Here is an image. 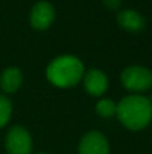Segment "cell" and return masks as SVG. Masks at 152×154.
Returning <instances> with one entry per match:
<instances>
[{
	"instance_id": "3957f363",
	"label": "cell",
	"mask_w": 152,
	"mask_h": 154,
	"mask_svg": "<svg viewBox=\"0 0 152 154\" xmlns=\"http://www.w3.org/2000/svg\"><path fill=\"white\" fill-rule=\"evenodd\" d=\"M121 82L128 91L144 92L152 87V70L145 66H129L121 73Z\"/></svg>"
},
{
	"instance_id": "ba28073f",
	"label": "cell",
	"mask_w": 152,
	"mask_h": 154,
	"mask_svg": "<svg viewBox=\"0 0 152 154\" xmlns=\"http://www.w3.org/2000/svg\"><path fill=\"white\" fill-rule=\"evenodd\" d=\"M117 23L127 31H142L145 26V19L137 11L123 10L117 14Z\"/></svg>"
},
{
	"instance_id": "8992f818",
	"label": "cell",
	"mask_w": 152,
	"mask_h": 154,
	"mask_svg": "<svg viewBox=\"0 0 152 154\" xmlns=\"http://www.w3.org/2000/svg\"><path fill=\"white\" fill-rule=\"evenodd\" d=\"M80 154H109V143L98 131H89L82 137L78 146Z\"/></svg>"
},
{
	"instance_id": "5b68a950",
	"label": "cell",
	"mask_w": 152,
	"mask_h": 154,
	"mask_svg": "<svg viewBox=\"0 0 152 154\" xmlns=\"http://www.w3.org/2000/svg\"><path fill=\"white\" fill-rule=\"evenodd\" d=\"M55 10L48 2H38L30 12V23L37 30H46L53 23Z\"/></svg>"
},
{
	"instance_id": "8fae6325",
	"label": "cell",
	"mask_w": 152,
	"mask_h": 154,
	"mask_svg": "<svg viewBox=\"0 0 152 154\" xmlns=\"http://www.w3.org/2000/svg\"><path fill=\"white\" fill-rule=\"evenodd\" d=\"M11 114H12V104H11L10 99L0 95V128L4 127L8 123Z\"/></svg>"
},
{
	"instance_id": "7a4b0ae2",
	"label": "cell",
	"mask_w": 152,
	"mask_h": 154,
	"mask_svg": "<svg viewBox=\"0 0 152 154\" xmlns=\"http://www.w3.org/2000/svg\"><path fill=\"white\" fill-rule=\"evenodd\" d=\"M51 84L59 88L75 85L83 76V64L74 56H61L54 58L46 70Z\"/></svg>"
},
{
	"instance_id": "4fadbf2b",
	"label": "cell",
	"mask_w": 152,
	"mask_h": 154,
	"mask_svg": "<svg viewBox=\"0 0 152 154\" xmlns=\"http://www.w3.org/2000/svg\"><path fill=\"white\" fill-rule=\"evenodd\" d=\"M38 154H47V153H38Z\"/></svg>"
},
{
	"instance_id": "277c9868",
	"label": "cell",
	"mask_w": 152,
	"mask_h": 154,
	"mask_svg": "<svg viewBox=\"0 0 152 154\" xmlns=\"http://www.w3.org/2000/svg\"><path fill=\"white\" fill-rule=\"evenodd\" d=\"M5 150L8 154H31L32 139L22 126H13L5 137Z\"/></svg>"
},
{
	"instance_id": "30bf717a",
	"label": "cell",
	"mask_w": 152,
	"mask_h": 154,
	"mask_svg": "<svg viewBox=\"0 0 152 154\" xmlns=\"http://www.w3.org/2000/svg\"><path fill=\"white\" fill-rule=\"evenodd\" d=\"M96 111L100 116L102 118H110L115 116L117 112V104L109 99H102L96 104Z\"/></svg>"
},
{
	"instance_id": "6da1fadb",
	"label": "cell",
	"mask_w": 152,
	"mask_h": 154,
	"mask_svg": "<svg viewBox=\"0 0 152 154\" xmlns=\"http://www.w3.org/2000/svg\"><path fill=\"white\" fill-rule=\"evenodd\" d=\"M118 120L129 130H143L152 120V103L142 95H131L117 104Z\"/></svg>"
},
{
	"instance_id": "52a82bcc",
	"label": "cell",
	"mask_w": 152,
	"mask_h": 154,
	"mask_svg": "<svg viewBox=\"0 0 152 154\" xmlns=\"http://www.w3.org/2000/svg\"><path fill=\"white\" fill-rule=\"evenodd\" d=\"M83 85L92 96H101L108 89V77L102 70L90 69L85 73Z\"/></svg>"
},
{
	"instance_id": "7c38bea8",
	"label": "cell",
	"mask_w": 152,
	"mask_h": 154,
	"mask_svg": "<svg viewBox=\"0 0 152 154\" xmlns=\"http://www.w3.org/2000/svg\"><path fill=\"white\" fill-rule=\"evenodd\" d=\"M102 2L110 10H118L121 5V0H102Z\"/></svg>"
},
{
	"instance_id": "9c48e42d",
	"label": "cell",
	"mask_w": 152,
	"mask_h": 154,
	"mask_svg": "<svg viewBox=\"0 0 152 154\" xmlns=\"http://www.w3.org/2000/svg\"><path fill=\"white\" fill-rule=\"evenodd\" d=\"M22 80H23V76H22V72L18 68H7L0 76V87L4 92L13 93L15 91L19 89Z\"/></svg>"
}]
</instances>
